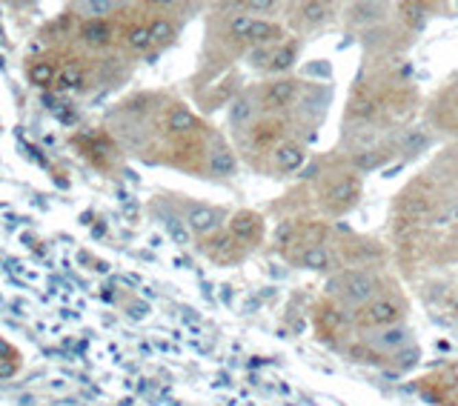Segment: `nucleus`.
<instances>
[{
	"mask_svg": "<svg viewBox=\"0 0 458 406\" xmlns=\"http://www.w3.org/2000/svg\"><path fill=\"white\" fill-rule=\"evenodd\" d=\"M281 123H278V120H264V123H258L255 126V132H252V140H255V146H258V149H264V146H269L278 135H281Z\"/></svg>",
	"mask_w": 458,
	"mask_h": 406,
	"instance_id": "nucleus-12",
	"label": "nucleus"
},
{
	"mask_svg": "<svg viewBox=\"0 0 458 406\" xmlns=\"http://www.w3.org/2000/svg\"><path fill=\"white\" fill-rule=\"evenodd\" d=\"M298 92V84L289 77H281V80H272V84H267L264 94H261V103H264L267 112H275V109H284L292 103V97H296Z\"/></svg>",
	"mask_w": 458,
	"mask_h": 406,
	"instance_id": "nucleus-3",
	"label": "nucleus"
},
{
	"mask_svg": "<svg viewBox=\"0 0 458 406\" xmlns=\"http://www.w3.org/2000/svg\"><path fill=\"white\" fill-rule=\"evenodd\" d=\"M235 238L232 235H221V238H215L206 246V255L212 257V261H218V264H229V261H235L238 257V252H235Z\"/></svg>",
	"mask_w": 458,
	"mask_h": 406,
	"instance_id": "nucleus-9",
	"label": "nucleus"
},
{
	"mask_svg": "<svg viewBox=\"0 0 458 406\" xmlns=\"http://www.w3.org/2000/svg\"><path fill=\"white\" fill-rule=\"evenodd\" d=\"M278 38V29L272 23H264V21H255L252 29H250V40H258V43H269Z\"/></svg>",
	"mask_w": 458,
	"mask_h": 406,
	"instance_id": "nucleus-19",
	"label": "nucleus"
},
{
	"mask_svg": "<svg viewBox=\"0 0 458 406\" xmlns=\"http://www.w3.org/2000/svg\"><path fill=\"white\" fill-rule=\"evenodd\" d=\"M169 129H172V132H178V135H186V132H192V129H195V118L189 115L186 109H175L172 115H169Z\"/></svg>",
	"mask_w": 458,
	"mask_h": 406,
	"instance_id": "nucleus-14",
	"label": "nucleus"
},
{
	"mask_svg": "<svg viewBox=\"0 0 458 406\" xmlns=\"http://www.w3.org/2000/svg\"><path fill=\"white\" fill-rule=\"evenodd\" d=\"M21 369V352L0 338V378H9Z\"/></svg>",
	"mask_w": 458,
	"mask_h": 406,
	"instance_id": "nucleus-10",
	"label": "nucleus"
},
{
	"mask_svg": "<svg viewBox=\"0 0 458 406\" xmlns=\"http://www.w3.org/2000/svg\"><path fill=\"white\" fill-rule=\"evenodd\" d=\"M427 143V135H418V132H413L410 138H407V146H410V149H415V146H424Z\"/></svg>",
	"mask_w": 458,
	"mask_h": 406,
	"instance_id": "nucleus-23",
	"label": "nucleus"
},
{
	"mask_svg": "<svg viewBox=\"0 0 458 406\" xmlns=\"http://www.w3.org/2000/svg\"><path fill=\"white\" fill-rule=\"evenodd\" d=\"M375 344L384 346V349H398V346L407 344V332L404 329H387V332H381L378 338H375Z\"/></svg>",
	"mask_w": 458,
	"mask_h": 406,
	"instance_id": "nucleus-18",
	"label": "nucleus"
},
{
	"mask_svg": "<svg viewBox=\"0 0 458 406\" xmlns=\"http://www.w3.org/2000/svg\"><path fill=\"white\" fill-rule=\"evenodd\" d=\"M126 43L135 49V52H143V49H149L155 40H152V26H138V29H132L129 31V38H126Z\"/></svg>",
	"mask_w": 458,
	"mask_h": 406,
	"instance_id": "nucleus-13",
	"label": "nucleus"
},
{
	"mask_svg": "<svg viewBox=\"0 0 458 406\" xmlns=\"http://www.w3.org/2000/svg\"><path fill=\"white\" fill-rule=\"evenodd\" d=\"M401 318V306L392 298H372L370 303H364L355 315V323L361 329H381V327H392Z\"/></svg>",
	"mask_w": 458,
	"mask_h": 406,
	"instance_id": "nucleus-1",
	"label": "nucleus"
},
{
	"mask_svg": "<svg viewBox=\"0 0 458 406\" xmlns=\"http://www.w3.org/2000/svg\"><path fill=\"white\" fill-rule=\"evenodd\" d=\"M292 60H296V46H292V43H287V46H275L269 69H272V72H278V69H287Z\"/></svg>",
	"mask_w": 458,
	"mask_h": 406,
	"instance_id": "nucleus-15",
	"label": "nucleus"
},
{
	"mask_svg": "<svg viewBox=\"0 0 458 406\" xmlns=\"http://www.w3.org/2000/svg\"><path fill=\"white\" fill-rule=\"evenodd\" d=\"M272 155H275V169L278 172H296L304 164V157H306L304 146L301 143H292V140L278 143L275 149H272Z\"/></svg>",
	"mask_w": 458,
	"mask_h": 406,
	"instance_id": "nucleus-5",
	"label": "nucleus"
},
{
	"mask_svg": "<svg viewBox=\"0 0 458 406\" xmlns=\"http://www.w3.org/2000/svg\"><path fill=\"white\" fill-rule=\"evenodd\" d=\"M250 9L252 12H275L278 3H264V0H261V3H250Z\"/></svg>",
	"mask_w": 458,
	"mask_h": 406,
	"instance_id": "nucleus-24",
	"label": "nucleus"
},
{
	"mask_svg": "<svg viewBox=\"0 0 458 406\" xmlns=\"http://www.w3.org/2000/svg\"><path fill=\"white\" fill-rule=\"evenodd\" d=\"M252 115V101L247 94L243 97H238V101L232 103V112H229V120H232L235 126H241V123H247V118Z\"/></svg>",
	"mask_w": 458,
	"mask_h": 406,
	"instance_id": "nucleus-17",
	"label": "nucleus"
},
{
	"mask_svg": "<svg viewBox=\"0 0 458 406\" xmlns=\"http://www.w3.org/2000/svg\"><path fill=\"white\" fill-rule=\"evenodd\" d=\"M355 194H358V183L347 177V181L335 183L330 192H326V206H330L333 212H341V209H347L355 201Z\"/></svg>",
	"mask_w": 458,
	"mask_h": 406,
	"instance_id": "nucleus-6",
	"label": "nucleus"
},
{
	"mask_svg": "<svg viewBox=\"0 0 458 406\" xmlns=\"http://www.w3.org/2000/svg\"><path fill=\"white\" fill-rule=\"evenodd\" d=\"M252 23H255V18H250V14H238V18L229 23V31H232L235 38H250Z\"/></svg>",
	"mask_w": 458,
	"mask_h": 406,
	"instance_id": "nucleus-21",
	"label": "nucleus"
},
{
	"mask_svg": "<svg viewBox=\"0 0 458 406\" xmlns=\"http://www.w3.org/2000/svg\"><path fill=\"white\" fill-rule=\"evenodd\" d=\"M335 292L344 303H370L375 295V278L367 272H344L335 281Z\"/></svg>",
	"mask_w": 458,
	"mask_h": 406,
	"instance_id": "nucleus-2",
	"label": "nucleus"
},
{
	"mask_svg": "<svg viewBox=\"0 0 458 406\" xmlns=\"http://www.w3.org/2000/svg\"><path fill=\"white\" fill-rule=\"evenodd\" d=\"M209 169L215 172V175H232V169H235V157L229 155L226 149H218L215 155H212V160H209Z\"/></svg>",
	"mask_w": 458,
	"mask_h": 406,
	"instance_id": "nucleus-16",
	"label": "nucleus"
},
{
	"mask_svg": "<svg viewBox=\"0 0 458 406\" xmlns=\"http://www.w3.org/2000/svg\"><path fill=\"white\" fill-rule=\"evenodd\" d=\"M218 223H221V215H218V209H209V206H192L189 209V226L195 232H215L218 229Z\"/></svg>",
	"mask_w": 458,
	"mask_h": 406,
	"instance_id": "nucleus-7",
	"label": "nucleus"
},
{
	"mask_svg": "<svg viewBox=\"0 0 458 406\" xmlns=\"http://www.w3.org/2000/svg\"><path fill=\"white\" fill-rule=\"evenodd\" d=\"M80 35H84V40L92 43V46H106L112 40V26L106 21H92V23L84 26Z\"/></svg>",
	"mask_w": 458,
	"mask_h": 406,
	"instance_id": "nucleus-11",
	"label": "nucleus"
},
{
	"mask_svg": "<svg viewBox=\"0 0 458 406\" xmlns=\"http://www.w3.org/2000/svg\"><path fill=\"white\" fill-rule=\"evenodd\" d=\"M172 35H175L172 23H167V21H155L152 23V40L155 43H167V40H172Z\"/></svg>",
	"mask_w": 458,
	"mask_h": 406,
	"instance_id": "nucleus-22",
	"label": "nucleus"
},
{
	"mask_svg": "<svg viewBox=\"0 0 458 406\" xmlns=\"http://www.w3.org/2000/svg\"><path fill=\"white\" fill-rule=\"evenodd\" d=\"M453 220H458V206H455V209H453Z\"/></svg>",
	"mask_w": 458,
	"mask_h": 406,
	"instance_id": "nucleus-25",
	"label": "nucleus"
},
{
	"mask_svg": "<svg viewBox=\"0 0 458 406\" xmlns=\"http://www.w3.org/2000/svg\"><path fill=\"white\" fill-rule=\"evenodd\" d=\"M298 264L304 269H315V272H324V269H330L335 261H333V255L326 252L324 246H306L301 255H298Z\"/></svg>",
	"mask_w": 458,
	"mask_h": 406,
	"instance_id": "nucleus-8",
	"label": "nucleus"
},
{
	"mask_svg": "<svg viewBox=\"0 0 458 406\" xmlns=\"http://www.w3.org/2000/svg\"><path fill=\"white\" fill-rule=\"evenodd\" d=\"M326 14H330V6H324V3H306V6H301V18L306 23H321V21H326Z\"/></svg>",
	"mask_w": 458,
	"mask_h": 406,
	"instance_id": "nucleus-20",
	"label": "nucleus"
},
{
	"mask_svg": "<svg viewBox=\"0 0 458 406\" xmlns=\"http://www.w3.org/2000/svg\"><path fill=\"white\" fill-rule=\"evenodd\" d=\"M261 232H264V220H261V215H255V212H238L232 220H229V235H232L235 240L252 243V240L261 238Z\"/></svg>",
	"mask_w": 458,
	"mask_h": 406,
	"instance_id": "nucleus-4",
	"label": "nucleus"
}]
</instances>
